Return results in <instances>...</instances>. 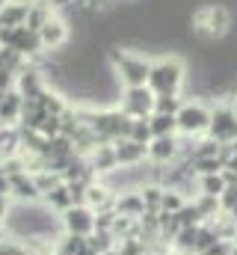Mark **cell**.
I'll use <instances>...</instances> for the list:
<instances>
[{
    "label": "cell",
    "mask_w": 237,
    "mask_h": 255,
    "mask_svg": "<svg viewBox=\"0 0 237 255\" xmlns=\"http://www.w3.org/2000/svg\"><path fill=\"white\" fill-rule=\"evenodd\" d=\"M187 83V65L181 57L169 54L160 60H151V74H148V89L154 95H181Z\"/></svg>",
    "instance_id": "1"
},
{
    "label": "cell",
    "mask_w": 237,
    "mask_h": 255,
    "mask_svg": "<svg viewBox=\"0 0 237 255\" xmlns=\"http://www.w3.org/2000/svg\"><path fill=\"white\" fill-rule=\"evenodd\" d=\"M232 9L229 6H223V3H208V6H202L196 15H193V21H190V27H193V33L199 36V39H205V42H220V39H226L229 33H232Z\"/></svg>",
    "instance_id": "2"
},
{
    "label": "cell",
    "mask_w": 237,
    "mask_h": 255,
    "mask_svg": "<svg viewBox=\"0 0 237 255\" xmlns=\"http://www.w3.org/2000/svg\"><path fill=\"white\" fill-rule=\"evenodd\" d=\"M110 68L118 77L121 89L124 86H148V74H151V60L148 57H139L133 51H124V48H113L107 54Z\"/></svg>",
    "instance_id": "3"
},
{
    "label": "cell",
    "mask_w": 237,
    "mask_h": 255,
    "mask_svg": "<svg viewBox=\"0 0 237 255\" xmlns=\"http://www.w3.org/2000/svg\"><path fill=\"white\" fill-rule=\"evenodd\" d=\"M178 136L184 139H199V136H208V128L214 119V104H205L202 98H193V101H184V107L178 110Z\"/></svg>",
    "instance_id": "4"
},
{
    "label": "cell",
    "mask_w": 237,
    "mask_h": 255,
    "mask_svg": "<svg viewBox=\"0 0 237 255\" xmlns=\"http://www.w3.org/2000/svg\"><path fill=\"white\" fill-rule=\"evenodd\" d=\"M208 136L220 145H232L237 139V116L229 98L214 101V119H211V128H208Z\"/></svg>",
    "instance_id": "5"
},
{
    "label": "cell",
    "mask_w": 237,
    "mask_h": 255,
    "mask_svg": "<svg viewBox=\"0 0 237 255\" xmlns=\"http://www.w3.org/2000/svg\"><path fill=\"white\" fill-rule=\"evenodd\" d=\"M154 92L148 86H124L118 92V110L130 119H148L154 113Z\"/></svg>",
    "instance_id": "6"
},
{
    "label": "cell",
    "mask_w": 237,
    "mask_h": 255,
    "mask_svg": "<svg viewBox=\"0 0 237 255\" xmlns=\"http://www.w3.org/2000/svg\"><path fill=\"white\" fill-rule=\"evenodd\" d=\"M184 154V139L181 136H154L148 142V163L151 166H169Z\"/></svg>",
    "instance_id": "7"
},
{
    "label": "cell",
    "mask_w": 237,
    "mask_h": 255,
    "mask_svg": "<svg viewBox=\"0 0 237 255\" xmlns=\"http://www.w3.org/2000/svg\"><path fill=\"white\" fill-rule=\"evenodd\" d=\"M59 223H62V232H65V235L89 238V235L95 232V211L86 208V205H74V208H68V211L59 217Z\"/></svg>",
    "instance_id": "8"
},
{
    "label": "cell",
    "mask_w": 237,
    "mask_h": 255,
    "mask_svg": "<svg viewBox=\"0 0 237 255\" xmlns=\"http://www.w3.org/2000/svg\"><path fill=\"white\" fill-rule=\"evenodd\" d=\"M39 39H42L45 51H59V48L68 45V39H71V27H68V21H65L59 12H54V15L45 21V27L39 30Z\"/></svg>",
    "instance_id": "9"
},
{
    "label": "cell",
    "mask_w": 237,
    "mask_h": 255,
    "mask_svg": "<svg viewBox=\"0 0 237 255\" xmlns=\"http://www.w3.org/2000/svg\"><path fill=\"white\" fill-rule=\"evenodd\" d=\"M113 151H116V160H118V166H121V169L142 166V163L148 160V145H139V142H133L130 136L113 142Z\"/></svg>",
    "instance_id": "10"
},
{
    "label": "cell",
    "mask_w": 237,
    "mask_h": 255,
    "mask_svg": "<svg viewBox=\"0 0 237 255\" xmlns=\"http://www.w3.org/2000/svg\"><path fill=\"white\" fill-rule=\"evenodd\" d=\"M9 196L18 202V205H33V202H42L45 196L39 190V184H36V178L30 175V172H18V175H12V190Z\"/></svg>",
    "instance_id": "11"
},
{
    "label": "cell",
    "mask_w": 237,
    "mask_h": 255,
    "mask_svg": "<svg viewBox=\"0 0 237 255\" xmlns=\"http://www.w3.org/2000/svg\"><path fill=\"white\" fill-rule=\"evenodd\" d=\"M83 205H86V208H92L95 214H98V211H110V208L116 205V193L110 190L101 178H95V181H89V184H86Z\"/></svg>",
    "instance_id": "12"
},
{
    "label": "cell",
    "mask_w": 237,
    "mask_h": 255,
    "mask_svg": "<svg viewBox=\"0 0 237 255\" xmlns=\"http://www.w3.org/2000/svg\"><path fill=\"white\" fill-rule=\"evenodd\" d=\"M86 163H89V169H92L95 178H107V175H113V172L118 169V160H116L113 145H98V148L86 157Z\"/></svg>",
    "instance_id": "13"
},
{
    "label": "cell",
    "mask_w": 237,
    "mask_h": 255,
    "mask_svg": "<svg viewBox=\"0 0 237 255\" xmlns=\"http://www.w3.org/2000/svg\"><path fill=\"white\" fill-rule=\"evenodd\" d=\"M30 0H12L0 9V30H15V27H27V15H30Z\"/></svg>",
    "instance_id": "14"
},
{
    "label": "cell",
    "mask_w": 237,
    "mask_h": 255,
    "mask_svg": "<svg viewBox=\"0 0 237 255\" xmlns=\"http://www.w3.org/2000/svg\"><path fill=\"white\" fill-rule=\"evenodd\" d=\"M116 214L118 217H130V220H139L145 214V202H142V193L139 190H124L116 196Z\"/></svg>",
    "instance_id": "15"
},
{
    "label": "cell",
    "mask_w": 237,
    "mask_h": 255,
    "mask_svg": "<svg viewBox=\"0 0 237 255\" xmlns=\"http://www.w3.org/2000/svg\"><path fill=\"white\" fill-rule=\"evenodd\" d=\"M21 113H24V95L18 89L6 92L3 101H0V125H15L21 122Z\"/></svg>",
    "instance_id": "16"
},
{
    "label": "cell",
    "mask_w": 237,
    "mask_h": 255,
    "mask_svg": "<svg viewBox=\"0 0 237 255\" xmlns=\"http://www.w3.org/2000/svg\"><path fill=\"white\" fill-rule=\"evenodd\" d=\"M226 190H229V181H226L223 172H217V175H199V178H196V196L202 193V196H214V199H220Z\"/></svg>",
    "instance_id": "17"
},
{
    "label": "cell",
    "mask_w": 237,
    "mask_h": 255,
    "mask_svg": "<svg viewBox=\"0 0 237 255\" xmlns=\"http://www.w3.org/2000/svg\"><path fill=\"white\" fill-rule=\"evenodd\" d=\"M42 202H45L54 214H59V217H62L68 208H74V196H71V190H68V184H59L57 190H51Z\"/></svg>",
    "instance_id": "18"
},
{
    "label": "cell",
    "mask_w": 237,
    "mask_h": 255,
    "mask_svg": "<svg viewBox=\"0 0 237 255\" xmlns=\"http://www.w3.org/2000/svg\"><path fill=\"white\" fill-rule=\"evenodd\" d=\"M163 184L157 181H145L139 193H142V202H145V214H160V202H163Z\"/></svg>",
    "instance_id": "19"
},
{
    "label": "cell",
    "mask_w": 237,
    "mask_h": 255,
    "mask_svg": "<svg viewBox=\"0 0 237 255\" xmlns=\"http://www.w3.org/2000/svg\"><path fill=\"white\" fill-rule=\"evenodd\" d=\"M148 125L154 136H178V119L175 116H163V113H151Z\"/></svg>",
    "instance_id": "20"
},
{
    "label": "cell",
    "mask_w": 237,
    "mask_h": 255,
    "mask_svg": "<svg viewBox=\"0 0 237 255\" xmlns=\"http://www.w3.org/2000/svg\"><path fill=\"white\" fill-rule=\"evenodd\" d=\"M187 205H190L187 193L175 190V187H166V190H163V202H160V214H178V211L187 208Z\"/></svg>",
    "instance_id": "21"
},
{
    "label": "cell",
    "mask_w": 237,
    "mask_h": 255,
    "mask_svg": "<svg viewBox=\"0 0 237 255\" xmlns=\"http://www.w3.org/2000/svg\"><path fill=\"white\" fill-rule=\"evenodd\" d=\"M181 107H184V98H181V95H157V98H154V113L178 116Z\"/></svg>",
    "instance_id": "22"
},
{
    "label": "cell",
    "mask_w": 237,
    "mask_h": 255,
    "mask_svg": "<svg viewBox=\"0 0 237 255\" xmlns=\"http://www.w3.org/2000/svg\"><path fill=\"white\" fill-rule=\"evenodd\" d=\"M130 139H133V142H139V145H148V142L154 139L148 119H133V125H130Z\"/></svg>",
    "instance_id": "23"
},
{
    "label": "cell",
    "mask_w": 237,
    "mask_h": 255,
    "mask_svg": "<svg viewBox=\"0 0 237 255\" xmlns=\"http://www.w3.org/2000/svg\"><path fill=\"white\" fill-rule=\"evenodd\" d=\"M0 255H39L30 244H24V241H15V238H6L3 244H0Z\"/></svg>",
    "instance_id": "24"
},
{
    "label": "cell",
    "mask_w": 237,
    "mask_h": 255,
    "mask_svg": "<svg viewBox=\"0 0 237 255\" xmlns=\"http://www.w3.org/2000/svg\"><path fill=\"white\" fill-rule=\"evenodd\" d=\"M232 253H235V241H223L220 238V241H214L208 250H202L199 255H232Z\"/></svg>",
    "instance_id": "25"
},
{
    "label": "cell",
    "mask_w": 237,
    "mask_h": 255,
    "mask_svg": "<svg viewBox=\"0 0 237 255\" xmlns=\"http://www.w3.org/2000/svg\"><path fill=\"white\" fill-rule=\"evenodd\" d=\"M220 208H223V214H235L237 211V187H229L220 196Z\"/></svg>",
    "instance_id": "26"
},
{
    "label": "cell",
    "mask_w": 237,
    "mask_h": 255,
    "mask_svg": "<svg viewBox=\"0 0 237 255\" xmlns=\"http://www.w3.org/2000/svg\"><path fill=\"white\" fill-rule=\"evenodd\" d=\"M15 80H18V74L0 65V92H12L15 89Z\"/></svg>",
    "instance_id": "27"
},
{
    "label": "cell",
    "mask_w": 237,
    "mask_h": 255,
    "mask_svg": "<svg viewBox=\"0 0 237 255\" xmlns=\"http://www.w3.org/2000/svg\"><path fill=\"white\" fill-rule=\"evenodd\" d=\"M9 196H0V223H6V217H9Z\"/></svg>",
    "instance_id": "28"
},
{
    "label": "cell",
    "mask_w": 237,
    "mask_h": 255,
    "mask_svg": "<svg viewBox=\"0 0 237 255\" xmlns=\"http://www.w3.org/2000/svg\"><path fill=\"white\" fill-rule=\"evenodd\" d=\"M229 101H232V110H235V116H237V92L232 95V98H229Z\"/></svg>",
    "instance_id": "29"
},
{
    "label": "cell",
    "mask_w": 237,
    "mask_h": 255,
    "mask_svg": "<svg viewBox=\"0 0 237 255\" xmlns=\"http://www.w3.org/2000/svg\"><path fill=\"white\" fill-rule=\"evenodd\" d=\"M3 241H6V226L0 223V244H3Z\"/></svg>",
    "instance_id": "30"
},
{
    "label": "cell",
    "mask_w": 237,
    "mask_h": 255,
    "mask_svg": "<svg viewBox=\"0 0 237 255\" xmlns=\"http://www.w3.org/2000/svg\"><path fill=\"white\" fill-rule=\"evenodd\" d=\"M232 151H235V154H237V139H235V142H232Z\"/></svg>",
    "instance_id": "31"
},
{
    "label": "cell",
    "mask_w": 237,
    "mask_h": 255,
    "mask_svg": "<svg viewBox=\"0 0 237 255\" xmlns=\"http://www.w3.org/2000/svg\"><path fill=\"white\" fill-rule=\"evenodd\" d=\"M6 3H12V0H0V9H3V6H6Z\"/></svg>",
    "instance_id": "32"
}]
</instances>
